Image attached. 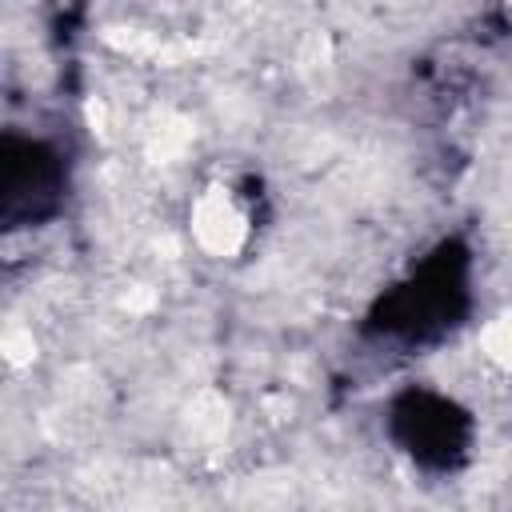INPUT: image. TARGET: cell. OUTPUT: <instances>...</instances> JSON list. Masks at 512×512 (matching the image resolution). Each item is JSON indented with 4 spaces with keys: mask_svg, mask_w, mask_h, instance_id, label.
<instances>
[{
    "mask_svg": "<svg viewBox=\"0 0 512 512\" xmlns=\"http://www.w3.org/2000/svg\"><path fill=\"white\" fill-rule=\"evenodd\" d=\"M484 348H488V356L492 360H512V316H500L488 332H484Z\"/></svg>",
    "mask_w": 512,
    "mask_h": 512,
    "instance_id": "2",
    "label": "cell"
},
{
    "mask_svg": "<svg viewBox=\"0 0 512 512\" xmlns=\"http://www.w3.org/2000/svg\"><path fill=\"white\" fill-rule=\"evenodd\" d=\"M240 232H244V220H240V212L228 200H220V196L200 200V208H196V236H200L204 248L232 252L240 244Z\"/></svg>",
    "mask_w": 512,
    "mask_h": 512,
    "instance_id": "1",
    "label": "cell"
}]
</instances>
